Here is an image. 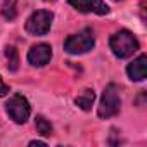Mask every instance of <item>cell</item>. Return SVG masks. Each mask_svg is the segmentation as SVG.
<instances>
[{"label": "cell", "mask_w": 147, "mask_h": 147, "mask_svg": "<svg viewBox=\"0 0 147 147\" xmlns=\"http://www.w3.org/2000/svg\"><path fill=\"white\" fill-rule=\"evenodd\" d=\"M35 126H36V131L43 137H50L52 135V125L43 118V116H36L35 119Z\"/></svg>", "instance_id": "cell-11"}, {"label": "cell", "mask_w": 147, "mask_h": 147, "mask_svg": "<svg viewBox=\"0 0 147 147\" xmlns=\"http://www.w3.org/2000/svg\"><path fill=\"white\" fill-rule=\"evenodd\" d=\"M9 92H11L9 85H5V83H4V80H2V76H0V97H5Z\"/></svg>", "instance_id": "cell-13"}, {"label": "cell", "mask_w": 147, "mask_h": 147, "mask_svg": "<svg viewBox=\"0 0 147 147\" xmlns=\"http://www.w3.org/2000/svg\"><path fill=\"white\" fill-rule=\"evenodd\" d=\"M52 59V49L50 45L47 43H38V45H33L28 52V61L31 66H36V67H42L45 64H49Z\"/></svg>", "instance_id": "cell-6"}, {"label": "cell", "mask_w": 147, "mask_h": 147, "mask_svg": "<svg viewBox=\"0 0 147 147\" xmlns=\"http://www.w3.org/2000/svg\"><path fill=\"white\" fill-rule=\"evenodd\" d=\"M67 2L80 12H95L99 16H106L109 12V7L102 0H67Z\"/></svg>", "instance_id": "cell-7"}, {"label": "cell", "mask_w": 147, "mask_h": 147, "mask_svg": "<svg viewBox=\"0 0 147 147\" xmlns=\"http://www.w3.org/2000/svg\"><path fill=\"white\" fill-rule=\"evenodd\" d=\"M30 145H45V142H40V140H31Z\"/></svg>", "instance_id": "cell-14"}, {"label": "cell", "mask_w": 147, "mask_h": 147, "mask_svg": "<svg viewBox=\"0 0 147 147\" xmlns=\"http://www.w3.org/2000/svg\"><path fill=\"white\" fill-rule=\"evenodd\" d=\"M5 57H7V67L11 69V71H18V67H19V54H18V50H16V47H5Z\"/></svg>", "instance_id": "cell-10"}, {"label": "cell", "mask_w": 147, "mask_h": 147, "mask_svg": "<svg viewBox=\"0 0 147 147\" xmlns=\"http://www.w3.org/2000/svg\"><path fill=\"white\" fill-rule=\"evenodd\" d=\"M52 21H54V14L50 11H36L33 12L28 21H26V31L35 35V36H43L49 33L50 26H52Z\"/></svg>", "instance_id": "cell-4"}, {"label": "cell", "mask_w": 147, "mask_h": 147, "mask_svg": "<svg viewBox=\"0 0 147 147\" xmlns=\"http://www.w3.org/2000/svg\"><path fill=\"white\" fill-rule=\"evenodd\" d=\"M5 109H7V114L16 121V123H24L28 118H30V113H31V107H30V102L23 97V95H19V94H16V95H12L11 99H9V102L5 104Z\"/></svg>", "instance_id": "cell-5"}, {"label": "cell", "mask_w": 147, "mask_h": 147, "mask_svg": "<svg viewBox=\"0 0 147 147\" xmlns=\"http://www.w3.org/2000/svg\"><path fill=\"white\" fill-rule=\"evenodd\" d=\"M94 45H95L94 31L90 28H85L76 35H71L64 42V50L67 54H85V52L92 50Z\"/></svg>", "instance_id": "cell-3"}, {"label": "cell", "mask_w": 147, "mask_h": 147, "mask_svg": "<svg viewBox=\"0 0 147 147\" xmlns=\"http://www.w3.org/2000/svg\"><path fill=\"white\" fill-rule=\"evenodd\" d=\"M2 14L5 19H14L16 18V0H5L2 5Z\"/></svg>", "instance_id": "cell-12"}, {"label": "cell", "mask_w": 147, "mask_h": 147, "mask_svg": "<svg viewBox=\"0 0 147 147\" xmlns=\"http://www.w3.org/2000/svg\"><path fill=\"white\" fill-rule=\"evenodd\" d=\"M109 45H111L113 54L119 59H126L138 50V40L128 30H121V31L114 33L109 40Z\"/></svg>", "instance_id": "cell-1"}, {"label": "cell", "mask_w": 147, "mask_h": 147, "mask_svg": "<svg viewBox=\"0 0 147 147\" xmlns=\"http://www.w3.org/2000/svg\"><path fill=\"white\" fill-rule=\"evenodd\" d=\"M121 109V99H119V88L116 83H109L104 88L100 104H99V118L102 119H109L113 116H116Z\"/></svg>", "instance_id": "cell-2"}, {"label": "cell", "mask_w": 147, "mask_h": 147, "mask_svg": "<svg viewBox=\"0 0 147 147\" xmlns=\"http://www.w3.org/2000/svg\"><path fill=\"white\" fill-rule=\"evenodd\" d=\"M94 99H95L94 90H92V88H87V90H83L82 95L76 97L75 102H76V106H78L80 109H83V111H90V109H92V104H94Z\"/></svg>", "instance_id": "cell-9"}, {"label": "cell", "mask_w": 147, "mask_h": 147, "mask_svg": "<svg viewBox=\"0 0 147 147\" xmlns=\"http://www.w3.org/2000/svg\"><path fill=\"white\" fill-rule=\"evenodd\" d=\"M126 73H128V78L131 82H142L145 80V73H147V55L142 54L138 55L133 62L128 64L126 67Z\"/></svg>", "instance_id": "cell-8"}]
</instances>
